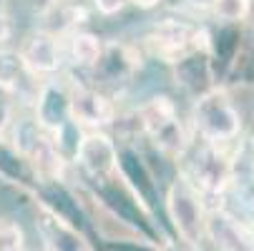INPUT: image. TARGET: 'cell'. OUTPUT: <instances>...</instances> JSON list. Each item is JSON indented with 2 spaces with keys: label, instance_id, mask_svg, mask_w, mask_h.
Wrapping results in <instances>:
<instances>
[{
  "label": "cell",
  "instance_id": "cell-1",
  "mask_svg": "<svg viewBox=\"0 0 254 251\" xmlns=\"http://www.w3.org/2000/svg\"><path fill=\"white\" fill-rule=\"evenodd\" d=\"M194 131L201 136L209 146L224 149L227 143L237 141L242 133V116L234 100L224 88H211L201 96H196L194 111H191Z\"/></svg>",
  "mask_w": 254,
  "mask_h": 251
},
{
  "label": "cell",
  "instance_id": "cell-2",
  "mask_svg": "<svg viewBox=\"0 0 254 251\" xmlns=\"http://www.w3.org/2000/svg\"><path fill=\"white\" fill-rule=\"evenodd\" d=\"M138 118H141L143 133L151 138V143L159 149V153H164L169 158H179L187 153L189 133H187L184 123H181L171 98H166V96L151 98L146 105H141Z\"/></svg>",
  "mask_w": 254,
  "mask_h": 251
},
{
  "label": "cell",
  "instance_id": "cell-3",
  "mask_svg": "<svg viewBox=\"0 0 254 251\" xmlns=\"http://www.w3.org/2000/svg\"><path fill=\"white\" fill-rule=\"evenodd\" d=\"M166 211L179 236L191 246H201L206 236V213L201 203V194L191 186V181L179 173L166 194Z\"/></svg>",
  "mask_w": 254,
  "mask_h": 251
},
{
  "label": "cell",
  "instance_id": "cell-4",
  "mask_svg": "<svg viewBox=\"0 0 254 251\" xmlns=\"http://www.w3.org/2000/svg\"><path fill=\"white\" fill-rule=\"evenodd\" d=\"M184 176L201 196L224 194L229 189V184L234 181V171H232V161H229L227 151L219 146H209V143H204L196 151L191 168Z\"/></svg>",
  "mask_w": 254,
  "mask_h": 251
},
{
  "label": "cell",
  "instance_id": "cell-5",
  "mask_svg": "<svg viewBox=\"0 0 254 251\" xmlns=\"http://www.w3.org/2000/svg\"><path fill=\"white\" fill-rule=\"evenodd\" d=\"M73 158L91 181L106 184L119 173V149L114 138L103 131H91L81 136Z\"/></svg>",
  "mask_w": 254,
  "mask_h": 251
},
{
  "label": "cell",
  "instance_id": "cell-6",
  "mask_svg": "<svg viewBox=\"0 0 254 251\" xmlns=\"http://www.w3.org/2000/svg\"><path fill=\"white\" fill-rule=\"evenodd\" d=\"M68 113L76 126H91V128L111 123L116 116L114 103L103 93H98L96 88L81 86V83L68 88Z\"/></svg>",
  "mask_w": 254,
  "mask_h": 251
},
{
  "label": "cell",
  "instance_id": "cell-7",
  "mask_svg": "<svg viewBox=\"0 0 254 251\" xmlns=\"http://www.w3.org/2000/svg\"><path fill=\"white\" fill-rule=\"evenodd\" d=\"M25 68L30 70L33 78L38 76H53L61 68V41L58 35L51 30H35L23 41V46L18 48Z\"/></svg>",
  "mask_w": 254,
  "mask_h": 251
},
{
  "label": "cell",
  "instance_id": "cell-8",
  "mask_svg": "<svg viewBox=\"0 0 254 251\" xmlns=\"http://www.w3.org/2000/svg\"><path fill=\"white\" fill-rule=\"evenodd\" d=\"M206 236L219 251H254L252 229L224 208L211 211L206 216Z\"/></svg>",
  "mask_w": 254,
  "mask_h": 251
},
{
  "label": "cell",
  "instance_id": "cell-9",
  "mask_svg": "<svg viewBox=\"0 0 254 251\" xmlns=\"http://www.w3.org/2000/svg\"><path fill=\"white\" fill-rule=\"evenodd\" d=\"M146 41L151 43L156 55L174 63L184 53L196 48V30L187 23H179V20H161L154 25V30L149 33Z\"/></svg>",
  "mask_w": 254,
  "mask_h": 251
},
{
  "label": "cell",
  "instance_id": "cell-10",
  "mask_svg": "<svg viewBox=\"0 0 254 251\" xmlns=\"http://www.w3.org/2000/svg\"><path fill=\"white\" fill-rule=\"evenodd\" d=\"M35 123L46 133H56L70 123L68 113V91L58 83H43L35 96Z\"/></svg>",
  "mask_w": 254,
  "mask_h": 251
},
{
  "label": "cell",
  "instance_id": "cell-11",
  "mask_svg": "<svg viewBox=\"0 0 254 251\" xmlns=\"http://www.w3.org/2000/svg\"><path fill=\"white\" fill-rule=\"evenodd\" d=\"M174 76L176 83H181L191 93H206L211 81V63H209V48H194L184 53L179 60H174Z\"/></svg>",
  "mask_w": 254,
  "mask_h": 251
},
{
  "label": "cell",
  "instance_id": "cell-12",
  "mask_svg": "<svg viewBox=\"0 0 254 251\" xmlns=\"http://www.w3.org/2000/svg\"><path fill=\"white\" fill-rule=\"evenodd\" d=\"M41 234L46 239L48 251H91L86 239L51 208L41 213Z\"/></svg>",
  "mask_w": 254,
  "mask_h": 251
},
{
  "label": "cell",
  "instance_id": "cell-13",
  "mask_svg": "<svg viewBox=\"0 0 254 251\" xmlns=\"http://www.w3.org/2000/svg\"><path fill=\"white\" fill-rule=\"evenodd\" d=\"M136 70V55L119 43L103 46V53L96 63V73L101 76L103 83H124L126 78L133 76Z\"/></svg>",
  "mask_w": 254,
  "mask_h": 251
},
{
  "label": "cell",
  "instance_id": "cell-14",
  "mask_svg": "<svg viewBox=\"0 0 254 251\" xmlns=\"http://www.w3.org/2000/svg\"><path fill=\"white\" fill-rule=\"evenodd\" d=\"M35 78L25 68L20 53L15 48L3 46L0 48V93L5 96H25V88Z\"/></svg>",
  "mask_w": 254,
  "mask_h": 251
},
{
  "label": "cell",
  "instance_id": "cell-15",
  "mask_svg": "<svg viewBox=\"0 0 254 251\" xmlns=\"http://www.w3.org/2000/svg\"><path fill=\"white\" fill-rule=\"evenodd\" d=\"M103 53V43L98 35L86 33V30H76L70 35V58L81 68H96L98 58Z\"/></svg>",
  "mask_w": 254,
  "mask_h": 251
},
{
  "label": "cell",
  "instance_id": "cell-16",
  "mask_svg": "<svg viewBox=\"0 0 254 251\" xmlns=\"http://www.w3.org/2000/svg\"><path fill=\"white\" fill-rule=\"evenodd\" d=\"M211 13L222 23H242L252 15V0H214Z\"/></svg>",
  "mask_w": 254,
  "mask_h": 251
},
{
  "label": "cell",
  "instance_id": "cell-17",
  "mask_svg": "<svg viewBox=\"0 0 254 251\" xmlns=\"http://www.w3.org/2000/svg\"><path fill=\"white\" fill-rule=\"evenodd\" d=\"M0 251H25L23 231L18 224L0 221Z\"/></svg>",
  "mask_w": 254,
  "mask_h": 251
},
{
  "label": "cell",
  "instance_id": "cell-18",
  "mask_svg": "<svg viewBox=\"0 0 254 251\" xmlns=\"http://www.w3.org/2000/svg\"><path fill=\"white\" fill-rule=\"evenodd\" d=\"M128 0H93V5L101 15H116L126 8Z\"/></svg>",
  "mask_w": 254,
  "mask_h": 251
},
{
  "label": "cell",
  "instance_id": "cell-19",
  "mask_svg": "<svg viewBox=\"0 0 254 251\" xmlns=\"http://www.w3.org/2000/svg\"><path fill=\"white\" fill-rule=\"evenodd\" d=\"M10 38H13V20L3 8H0V48H3Z\"/></svg>",
  "mask_w": 254,
  "mask_h": 251
},
{
  "label": "cell",
  "instance_id": "cell-20",
  "mask_svg": "<svg viewBox=\"0 0 254 251\" xmlns=\"http://www.w3.org/2000/svg\"><path fill=\"white\" fill-rule=\"evenodd\" d=\"M211 3L214 0H184V5L191 10H211Z\"/></svg>",
  "mask_w": 254,
  "mask_h": 251
},
{
  "label": "cell",
  "instance_id": "cell-21",
  "mask_svg": "<svg viewBox=\"0 0 254 251\" xmlns=\"http://www.w3.org/2000/svg\"><path fill=\"white\" fill-rule=\"evenodd\" d=\"M128 3H133V5H138V8H143V10H151V8L161 5L164 0H128Z\"/></svg>",
  "mask_w": 254,
  "mask_h": 251
}]
</instances>
